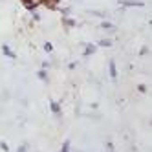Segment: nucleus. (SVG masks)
<instances>
[{"mask_svg": "<svg viewBox=\"0 0 152 152\" xmlns=\"http://www.w3.org/2000/svg\"><path fill=\"white\" fill-rule=\"evenodd\" d=\"M75 66H77V62H70V66H68V68H70V70H75Z\"/></svg>", "mask_w": 152, "mask_h": 152, "instance_id": "obj_18", "label": "nucleus"}, {"mask_svg": "<svg viewBox=\"0 0 152 152\" xmlns=\"http://www.w3.org/2000/svg\"><path fill=\"white\" fill-rule=\"evenodd\" d=\"M0 148H2L4 152H7V150H9V147H7V143H4V141H0Z\"/></svg>", "mask_w": 152, "mask_h": 152, "instance_id": "obj_14", "label": "nucleus"}, {"mask_svg": "<svg viewBox=\"0 0 152 152\" xmlns=\"http://www.w3.org/2000/svg\"><path fill=\"white\" fill-rule=\"evenodd\" d=\"M28 150H29V147H28V145H22V147H18L17 152H28Z\"/></svg>", "mask_w": 152, "mask_h": 152, "instance_id": "obj_15", "label": "nucleus"}, {"mask_svg": "<svg viewBox=\"0 0 152 152\" xmlns=\"http://www.w3.org/2000/svg\"><path fill=\"white\" fill-rule=\"evenodd\" d=\"M50 108H51V112L55 114L57 117H61V104H59L57 101H51V103H50Z\"/></svg>", "mask_w": 152, "mask_h": 152, "instance_id": "obj_5", "label": "nucleus"}, {"mask_svg": "<svg viewBox=\"0 0 152 152\" xmlns=\"http://www.w3.org/2000/svg\"><path fill=\"white\" fill-rule=\"evenodd\" d=\"M95 50H97V46H95V44H86V46H84V53H83V55H84V57L94 55Z\"/></svg>", "mask_w": 152, "mask_h": 152, "instance_id": "obj_4", "label": "nucleus"}, {"mask_svg": "<svg viewBox=\"0 0 152 152\" xmlns=\"http://www.w3.org/2000/svg\"><path fill=\"white\" fill-rule=\"evenodd\" d=\"M97 46H101V48H110V46H112V40H110V39H99V40H97Z\"/></svg>", "mask_w": 152, "mask_h": 152, "instance_id": "obj_7", "label": "nucleus"}, {"mask_svg": "<svg viewBox=\"0 0 152 152\" xmlns=\"http://www.w3.org/2000/svg\"><path fill=\"white\" fill-rule=\"evenodd\" d=\"M22 6L28 9V11H33V9H39L42 4H44V0H20Z\"/></svg>", "mask_w": 152, "mask_h": 152, "instance_id": "obj_1", "label": "nucleus"}, {"mask_svg": "<svg viewBox=\"0 0 152 152\" xmlns=\"http://www.w3.org/2000/svg\"><path fill=\"white\" fill-rule=\"evenodd\" d=\"M2 53H4V55H7L9 59H17V55H15L11 50H9V46H7V44H2Z\"/></svg>", "mask_w": 152, "mask_h": 152, "instance_id": "obj_6", "label": "nucleus"}, {"mask_svg": "<svg viewBox=\"0 0 152 152\" xmlns=\"http://www.w3.org/2000/svg\"><path fill=\"white\" fill-rule=\"evenodd\" d=\"M62 24L66 26V28H75V26H77V22H75L73 18H68V17H64V18H62Z\"/></svg>", "mask_w": 152, "mask_h": 152, "instance_id": "obj_8", "label": "nucleus"}, {"mask_svg": "<svg viewBox=\"0 0 152 152\" xmlns=\"http://www.w3.org/2000/svg\"><path fill=\"white\" fill-rule=\"evenodd\" d=\"M147 51H148V48H147V46H143V48H141V55H145Z\"/></svg>", "mask_w": 152, "mask_h": 152, "instance_id": "obj_17", "label": "nucleus"}, {"mask_svg": "<svg viewBox=\"0 0 152 152\" xmlns=\"http://www.w3.org/2000/svg\"><path fill=\"white\" fill-rule=\"evenodd\" d=\"M50 66H51V64H50V62H46V61H44V62H42V70H48Z\"/></svg>", "mask_w": 152, "mask_h": 152, "instance_id": "obj_16", "label": "nucleus"}, {"mask_svg": "<svg viewBox=\"0 0 152 152\" xmlns=\"http://www.w3.org/2000/svg\"><path fill=\"white\" fill-rule=\"evenodd\" d=\"M42 50H44L46 53H51L53 51V44L51 42H44V44H42Z\"/></svg>", "mask_w": 152, "mask_h": 152, "instance_id": "obj_11", "label": "nucleus"}, {"mask_svg": "<svg viewBox=\"0 0 152 152\" xmlns=\"http://www.w3.org/2000/svg\"><path fill=\"white\" fill-rule=\"evenodd\" d=\"M29 13H31V18H33L35 22H40L42 20V17H40V13L37 11V9H33V11H29Z\"/></svg>", "mask_w": 152, "mask_h": 152, "instance_id": "obj_10", "label": "nucleus"}, {"mask_svg": "<svg viewBox=\"0 0 152 152\" xmlns=\"http://www.w3.org/2000/svg\"><path fill=\"white\" fill-rule=\"evenodd\" d=\"M108 70H110V77L115 81L117 79V68H115V61L110 59V62H108Z\"/></svg>", "mask_w": 152, "mask_h": 152, "instance_id": "obj_3", "label": "nucleus"}, {"mask_svg": "<svg viewBox=\"0 0 152 152\" xmlns=\"http://www.w3.org/2000/svg\"><path fill=\"white\" fill-rule=\"evenodd\" d=\"M137 90H139L141 94H145V92H147L148 88H147V84H139V86H137Z\"/></svg>", "mask_w": 152, "mask_h": 152, "instance_id": "obj_13", "label": "nucleus"}, {"mask_svg": "<svg viewBox=\"0 0 152 152\" xmlns=\"http://www.w3.org/2000/svg\"><path fill=\"white\" fill-rule=\"evenodd\" d=\"M61 152H70V139H66L61 147Z\"/></svg>", "mask_w": 152, "mask_h": 152, "instance_id": "obj_12", "label": "nucleus"}, {"mask_svg": "<svg viewBox=\"0 0 152 152\" xmlns=\"http://www.w3.org/2000/svg\"><path fill=\"white\" fill-rule=\"evenodd\" d=\"M37 77H39L40 81H46V83H48V81H50V77H48V70H39V72H37Z\"/></svg>", "mask_w": 152, "mask_h": 152, "instance_id": "obj_9", "label": "nucleus"}, {"mask_svg": "<svg viewBox=\"0 0 152 152\" xmlns=\"http://www.w3.org/2000/svg\"><path fill=\"white\" fill-rule=\"evenodd\" d=\"M99 29L106 31V33H115V29H117V28H115V24H114V22H110V20L106 18V20H103V22L99 24Z\"/></svg>", "mask_w": 152, "mask_h": 152, "instance_id": "obj_2", "label": "nucleus"}]
</instances>
